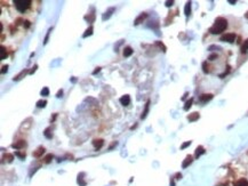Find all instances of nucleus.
Wrapping results in <instances>:
<instances>
[{
    "instance_id": "1",
    "label": "nucleus",
    "mask_w": 248,
    "mask_h": 186,
    "mask_svg": "<svg viewBox=\"0 0 248 186\" xmlns=\"http://www.w3.org/2000/svg\"><path fill=\"white\" fill-rule=\"evenodd\" d=\"M228 26V21L224 18V17H217L215 19L214 25L209 29V32L212 34H218L222 33L223 31L226 29Z\"/></svg>"
},
{
    "instance_id": "2",
    "label": "nucleus",
    "mask_w": 248,
    "mask_h": 186,
    "mask_svg": "<svg viewBox=\"0 0 248 186\" xmlns=\"http://www.w3.org/2000/svg\"><path fill=\"white\" fill-rule=\"evenodd\" d=\"M14 5L20 13H24L31 5V0H15Z\"/></svg>"
},
{
    "instance_id": "3",
    "label": "nucleus",
    "mask_w": 248,
    "mask_h": 186,
    "mask_svg": "<svg viewBox=\"0 0 248 186\" xmlns=\"http://www.w3.org/2000/svg\"><path fill=\"white\" fill-rule=\"evenodd\" d=\"M236 34L234 33H225L223 34L222 37H221V41H225V43H234V40H236Z\"/></svg>"
},
{
    "instance_id": "4",
    "label": "nucleus",
    "mask_w": 248,
    "mask_h": 186,
    "mask_svg": "<svg viewBox=\"0 0 248 186\" xmlns=\"http://www.w3.org/2000/svg\"><path fill=\"white\" fill-rule=\"evenodd\" d=\"M120 103H121V105H124V106L129 105V103H130V97H129V95H124L122 97H120Z\"/></svg>"
},
{
    "instance_id": "5",
    "label": "nucleus",
    "mask_w": 248,
    "mask_h": 186,
    "mask_svg": "<svg viewBox=\"0 0 248 186\" xmlns=\"http://www.w3.org/2000/svg\"><path fill=\"white\" fill-rule=\"evenodd\" d=\"M146 16H147V14L146 13H142V14H140V16L136 17V19H135V22H134V24L135 25H138V24H141L144 19L146 18Z\"/></svg>"
},
{
    "instance_id": "6",
    "label": "nucleus",
    "mask_w": 248,
    "mask_h": 186,
    "mask_svg": "<svg viewBox=\"0 0 248 186\" xmlns=\"http://www.w3.org/2000/svg\"><path fill=\"white\" fill-rule=\"evenodd\" d=\"M212 98H213V95H212V94H202V95L199 97L200 102H202V103H206V102L210 101Z\"/></svg>"
},
{
    "instance_id": "7",
    "label": "nucleus",
    "mask_w": 248,
    "mask_h": 186,
    "mask_svg": "<svg viewBox=\"0 0 248 186\" xmlns=\"http://www.w3.org/2000/svg\"><path fill=\"white\" fill-rule=\"evenodd\" d=\"M93 145H94V147L96 150H100L103 145H104V141H103V139H94Z\"/></svg>"
},
{
    "instance_id": "8",
    "label": "nucleus",
    "mask_w": 248,
    "mask_h": 186,
    "mask_svg": "<svg viewBox=\"0 0 248 186\" xmlns=\"http://www.w3.org/2000/svg\"><path fill=\"white\" fill-rule=\"evenodd\" d=\"M24 145H25V142H24V141H17V142H15L12 146H13L14 149H16V150H20V149L24 147Z\"/></svg>"
},
{
    "instance_id": "9",
    "label": "nucleus",
    "mask_w": 248,
    "mask_h": 186,
    "mask_svg": "<svg viewBox=\"0 0 248 186\" xmlns=\"http://www.w3.org/2000/svg\"><path fill=\"white\" fill-rule=\"evenodd\" d=\"M43 152H45V147L40 146V147H38V149H37V151H34L33 152V156H35V158H39V156H41V155H43Z\"/></svg>"
},
{
    "instance_id": "10",
    "label": "nucleus",
    "mask_w": 248,
    "mask_h": 186,
    "mask_svg": "<svg viewBox=\"0 0 248 186\" xmlns=\"http://www.w3.org/2000/svg\"><path fill=\"white\" fill-rule=\"evenodd\" d=\"M192 160H193V158H192V155H188L187 158H185V160L183 161V164H182V167L183 168H187L189 164L192 162Z\"/></svg>"
},
{
    "instance_id": "11",
    "label": "nucleus",
    "mask_w": 248,
    "mask_h": 186,
    "mask_svg": "<svg viewBox=\"0 0 248 186\" xmlns=\"http://www.w3.org/2000/svg\"><path fill=\"white\" fill-rule=\"evenodd\" d=\"M234 186H248V182L245 178H241L238 182L234 183Z\"/></svg>"
},
{
    "instance_id": "12",
    "label": "nucleus",
    "mask_w": 248,
    "mask_h": 186,
    "mask_svg": "<svg viewBox=\"0 0 248 186\" xmlns=\"http://www.w3.org/2000/svg\"><path fill=\"white\" fill-rule=\"evenodd\" d=\"M113 12H114V8H113V7H112V8L109 9L108 12H105V13H104V15H103V17H102V19H103V21H105V19H108V18H109V17H110V16H111V15H112V13H113Z\"/></svg>"
},
{
    "instance_id": "13",
    "label": "nucleus",
    "mask_w": 248,
    "mask_h": 186,
    "mask_svg": "<svg viewBox=\"0 0 248 186\" xmlns=\"http://www.w3.org/2000/svg\"><path fill=\"white\" fill-rule=\"evenodd\" d=\"M199 113L198 112H193V113H191L190 115L188 117V119H189V121H196V120H198L199 119Z\"/></svg>"
},
{
    "instance_id": "14",
    "label": "nucleus",
    "mask_w": 248,
    "mask_h": 186,
    "mask_svg": "<svg viewBox=\"0 0 248 186\" xmlns=\"http://www.w3.org/2000/svg\"><path fill=\"white\" fill-rule=\"evenodd\" d=\"M205 153V149L202 147V146H198L197 150H196V154H194V156L196 158H199L201 154H204Z\"/></svg>"
},
{
    "instance_id": "15",
    "label": "nucleus",
    "mask_w": 248,
    "mask_h": 186,
    "mask_svg": "<svg viewBox=\"0 0 248 186\" xmlns=\"http://www.w3.org/2000/svg\"><path fill=\"white\" fill-rule=\"evenodd\" d=\"M132 54H133V49H132V47H126L125 49H124V56L125 57H129V56H132Z\"/></svg>"
},
{
    "instance_id": "16",
    "label": "nucleus",
    "mask_w": 248,
    "mask_h": 186,
    "mask_svg": "<svg viewBox=\"0 0 248 186\" xmlns=\"http://www.w3.org/2000/svg\"><path fill=\"white\" fill-rule=\"evenodd\" d=\"M184 14L189 16L191 14V1H188L187 5H185V8H184Z\"/></svg>"
},
{
    "instance_id": "17",
    "label": "nucleus",
    "mask_w": 248,
    "mask_h": 186,
    "mask_svg": "<svg viewBox=\"0 0 248 186\" xmlns=\"http://www.w3.org/2000/svg\"><path fill=\"white\" fill-rule=\"evenodd\" d=\"M26 73H27V70H23V71H22L20 74H17L16 76H14V79H13V80H14V81H18V80H21L23 76H25Z\"/></svg>"
},
{
    "instance_id": "18",
    "label": "nucleus",
    "mask_w": 248,
    "mask_h": 186,
    "mask_svg": "<svg viewBox=\"0 0 248 186\" xmlns=\"http://www.w3.org/2000/svg\"><path fill=\"white\" fill-rule=\"evenodd\" d=\"M0 49H1V55H0V59L2 61V59H5L6 57H7V55H8V54H7V49H6V48H5L4 46H1V47H0Z\"/></svg>"
},
{
    "instance_id": "19",
    "label": "nucleus",
    "mask_w": 248,
    "mask_h": 186,
    "mask_svg": "<svg viewBox=\"0 0 248 186\" xmlns=\"http://www.w3.org/2000/svg\"><path fill=\"white\" fill-rule=\"evenodd\" d=\"M149 106H150V102H146L145 109H144L143 113H142V115H141V118H142V119H145L146 114H147V112H149Z\"/></svg>"
},
{
    "instance_id": "20",
    "label": "nucleus",
    "mask_w": 248,
    "mask_h": 186,
    "mask_svg": "<svg viewBox=\"0 0 248 186\" xmlns=\"http://www.w3.org/2000/svg\"><path fill=\"white\" fill-rule=\"evenodd\" d=\"M92 34H93V26H89V27L85 31V33L82 34V37H84V38H87L88 35H92Z\"/></svg>"
},
{
    "instance_id": "21",
    "label": "nucleus",
    "mask_w": 248,
    "mask_h": 186,
    "mask_svg": "<svg viewBox=\"0 0 248 186\" xmlns=\"http://www.w3.org/2000/svg\"><path fill=\"white\" fill-rule=\"evenodd\" d=\"M246 51H248V39H246L241 46V53H246Z\"/></svg>"
},
{
    "instance_id": "22",
    "label": "nucleus",
    "mask_w": 248,
    "mask_h": 186,
    "mask_svg": "<svg viewBox=\"0 0 248 186\" xmlns=\"http://www.w3.org/2000/svg\"><path fill=\"white\" fill-rule=\"evenodd\" d=\"M43 135H45V137H46V138H48V139H51V137H53V134L51 133V128H47V129L45 130Z\"/></svg>"
},
{
    "instance_id": "23",
    "label": "nucleus",
    "mask_w": 248,
    "mask_h": 186,
    "mask_svg": "<svg viewBox=\"0 0 248 186\" xmlns=\"http://www.w3.org/2000/svg\"><path fill=\"white\" fill-rule=\"evenodd\" d=\"M2 159H4L5 161H7V162H12L13 159H14V156H13V154H8V153H7V154H5V155H4V158H2Z\"/></svg>"
},
{
    "instance_id": "24",
    "label": "nucleus",
    "mask_w": 248,
    "mask_h": 186,
    "mask_svg": "<svg viewBox=\"0 0 248 186\" xmlns=\"http://www.w3.org/2000/svg\"><path fill=\"white\" fill-rule=\"evenodd\" d=\"M46 104H47V101H45V99H40V101L37 102V106L38 107H45Z\"/></svg>"
},
{
    "instance_id": "25",
    "label": "nucleus",
    "mask_w": 248,
    "mask_h": 186,
    "mask_svg": "<svg viewBox=\"0 0 248 186\" xmlns=\"http://www.w3.org/2000/svg\"><path fill=\"white\" fill-rule=\"evenodd\" d=\"M192 103H193V99L191 98V99H189L187 103H185V105H184V110L185 111H188L190 107H191V105H192Z\"/></svg>"
},
{
    "instance_id": "26",
    "label": "nucleus",
    "mask_w": 248,
    "mask_h": 186,
    "mask_svg": "<svg viewBox=\"0 0 248 186\" xmlns=\"http://www.w3.org/2000/svg\"><path fill=\"white\" fill-rule=\"evenodd\" d=\"M202 68H204V72H205V73H209V71H210V66L207 64V62H205V63L202 64Z\"/></svg>"
},
{
    "instance_id": "27",
    "label": "nucleus",
    "mask_w": 248,
    "mask_h": 186,
    "mask_svg": "<svg viewBox=\"0 0 248 186\" xmlns=\"http://www.w3.org/2000/svg\"><path fill=\"white\" fill-rule=\"evenodd\" d=\"M48 95H49V89H48V87H45L41 90V96H48Z\"/></svg>"
},
{
    "instance_id": "28",
    "label": "nucleus",
    "mask_w": 248,
    "mask_h": 186,
    "mask_svg": "<svg viewBox=\"0 0 248 186\" xmlns=\"http://www.w3.org/2000/svg\"><path fill=\"white\" fill-rule=\"evenodd\" d=\"M51 159H53V155H51V154H48V155L45 158V163H49L51 161Z\"/></svg>"
},
{
    "instance_id": "29",
    "label": "nucleus",
    "mask_w": 248,
    "mask_h": 186,
    "mask_svg": "<svg viewBox=\"0 0 248 186\" xmlns=\"http://www.w3.org/2000/svg\"><path fill=\"white\" fill-rule=\"evenodd\" d=\"M51 27L48 30V32H47V35H46V38H45V41H43V43L46 45L47 43V41H48V38H49V34H51Z\"/></svg>"
},
{
    "instance_id": "30",
    "label": "nucleus",
    "mask_w": 248,
    "mask_h": 186,
    "mask_svg": "<svg viewBox=\"0 0 248 186\" xmlns=\"http://www.w3.org/2000/svg\"><path fill=\"white\" fill-rule=\"evenodd\" d=\"M15 155H17L20 159H24V158H25V153H24V154H22V153H20V152H16L15 153Z\"/></svg>"
},
{
    "instance_id": "31",
    "label": "nucleus",
    "mask_w": 248,
    "mask_h": 186,
    "mask_svg": "<svg viewBox=\"0 0 248 186\" xmlns=\"http://www.w3.org/2000/svg\"><path fill=\"white\" fill-rule=\"evenodd\" d=\"M215 58H217V55H216V54H213V55H210V56L208 57L209 61H214Z\"/></svg>"
},
{
    "instance_id": "32",
    "label": "nucleus",
    "mask_w": 248,
    "mask_h": 186,
    "mask_svg": "<svg viewBox=\"0 0 248 186\" xmlns=\"http://www.w3.org/2000/svg\"><path fill=\"white\" fill-rule=\"evenodd\" d=\"M7 70H8V65H4V66H2V70H1V73L7 72Z\"/></svg>"
},
{
    "instance_id": "33",
    "label": "nucleus",
    "mask_w": 248,
    "mask_h": 186,
    "mask_svg": "<svg viewBox=\"0 0 248 186\" xmlns=\"http://www.w3.org/2000/svg\"><path fill=\"white\" fill-rule=\"evenodd\" d=\"M190 144H191V142H187V143H184L183 145H182V146H181V149H185V147H187V146H189Z\"/></svg>"
},
{
    "instance_id": "34",
    "label": "nucleus",
    "mask_w": 248,
    "mask_h": 186,
    "mask_svg": "<svg viewBox=\"0 0 248 186\" xmlns=\"http://www.w3.org/2000/svg\"><path fill=\"white\" fill-rule=\"evenodd\" d=\"M62 95H63V90L61 89V90H59L57 94H56V97H62Z\"/></svg>"
},
{
    "instance_id": "35",
    "label": "nucleus",
    "mask_w": 248,
    "mask_h": 186,
    "mask_svg": "<svg viewBox=\"0 0 248 186\" xmlns=\"http://www.w3.org/2000/svg\"><path fill=\"white\" fill-rule=\"evenodd\" d=\"M173 4H174V1H166V6L167 7H171Z\"/></svg>"
},
{
    "instance_id": "36",
    "label": "nucleus",
    "mask_w": 248,
    "mask_h": 186,
    "mask_svg": "<svg viewBox=\"0 0 248 186\" xmlns=\"http://www.w3.org/2000/svg\"><path fill=\"white\" fill-rule=\"evenodd\" d=\"M38 68V65H34L33 68H32V70H31V71H30V73H31V74H32V73H33L34 71H35V68Z\"/></svg>"
},
{
    "instance_id": "37",
    "label": "nucleus",
    "mask_w": 248,
    "mask_h": 186,
    "mask_svg": "<svg viewBox=\"0 0 248 186\" xmlns=\"http://www.w3.org/2000/svg\"><path fill=\"white\" fill-rule=\"evenodd\" d=\"M24 25H25V27H29V26H30V22H29V21H25V22H24Z\"/></svg>"
},
{
    "instance_id": "38",
    "label": "nucleus",
    "mask_w": 248,
    "mask_h": 186,
    "mask_svg": "<svg viewBox=\"0 0 248 186\" xmlns=\"http://www.w3.org/2000/svg\"><path fill=\"white\" fill-rule=\"evenodd\" d=\"M100 70H101V68H96V70H95V71H94V72H93V73H94V74H96V73H97V72H98Z\"/></svg>"
},
{
    "instance_id": "39",
    "label": "nucleus",
    "mask_w": 248,
    "mask_h": 186,
    "mask_svg": "<svg viewBox=\"0 0 248 186\" xmlns=\"http://www.w3.org/2000/svg\"><path fill=\"white\" fill-rule=\"evenodd\" d=\"M245 17H246V18H247V19H248V12H247V13H246V14H245Z\"/></svg>"
}]
</instances>
